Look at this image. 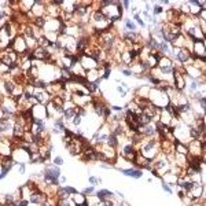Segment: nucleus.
I'll return each instance as SVG.
<instances>
[{"label": "nucleus", "mask_w": 206, "mask_h": 206, "mask_svg": "<svg viewBox=\"0 0 206 206\" xmlns=\"http://www.w3.org/2000/svg\"><path fill=\"white\" fill-rule=\"evenodd\" d=\"M61 183H62V184H63V183H66V176H61Z\"/></svg>", "instance_id": "obj_20"}, {"label": "nucleus", "mask_w": 206, "mask_h": 206, "mask_svg": "<svg viewBox=\"0 0 206 206\" xmlns=\"http://www.w3.org/2000/svg\"><path fill=\"white\" fill-rule=\"evenodd\" d=\"M29 199H18L17 201V206H28Z\"/></svg>", "instance_id": "obj_14"}, {"label": "nucleus", "mask_w": 206, "mask_h": 206, "mask_svg": "<svg viewBox=\"0 0 206 206\" xmlns=\"http://www.w3.org/2000/svg\"><path fill=\"white\" fill-rule=\"evenodd\" d=\"M71 122H73V125H76V127H79V125H81V122H83V117L79 114H76L73 118H71Z\"/></svg>", "instance_id": "obj_6"}, {"label": "nucleus", "mask_w": 206, "mask_h": 206, "mask_svg": "<svg viewBox=\"0 0 206 206\" xmlns=\"http://www.w3.org/2000/svg\"><path fill=\"white\" fill-rule=\"evenodd\" d=\"M162 190L166 191L168 194H173V190L171 188V186H168L166 183H162Z\"/></svg>", "instance_id": "obj_15"}, {"label": "nucleus", "mask_w": 206, "mask_h": 206, "mask_svg": "<svg viewBox=\"0 0 206 206\" xmlns=\"http://www.w3.org/2000/svg\"><path fill=\"white\" fill-rule=\"evenodd\" d=\"M95 197L99 201H104V199H111L113 197H114V194H113V191H110V190H99V191H96V194H95Z\"/></svg>", "instance_id": "obj_4"}, {"label": "nucleus", "mask_w": 206, "mask_h": 206, "mask_svg": "<svg viewBox=\"0 0 206 206\" xmlns=\"http://www.w3.org/2000/svg\"><path fill=\"white\" fill-rule=\"evenodd\" d=\"M151 11H153V17H155V15H158V14H162L164 8L161 6H154V8H151Z\"/></svg>", "instance_id": "obj_7"}, {"label": "nucleus", "mask_w": 206, "mask_h": 206, "mask_svg": "<svg viewBox=\"0 0 206 206\" xmlns=\"http://www.w3.org/2000/svg\"><path fill=\"white\" fill-rule=\"evenodd\" d=\"M174 56H176V59L179 62H182V63H187L190 58L192 56V52H190L188 48H177V51L174 52Z\"/></svg>", "instance_id": "obj_2"}, {"label": "nucleus", "mask_w": 206, "mask_h": 206, "mask_svg": "<svg viewBox=\"0 0 206 206\" xmlns=\"http://www.w3.org/2000/svg\"><path fill=\"white\" fill-rule=\"evenodd\" d=\"M133 18H135L136 22H138V24L140 25L142 28H146V22H144V21H143L142 18H140V15H139V14H133Z\"/></svg>", "instance_id": "obj_12"}, {"label": "nucleus", "mask_w": 206, "mask_h": 206, "mask_svg": "<svg viewBox=\"0 0 206 206\" xmlns=\"http://www.w3.org/2000/svg\"><path fill=\"white\" fill-rule=\"evenodd\" d=\"M121 173L128 176V177H133V179H140L143 176V171L142 169H136V168H128V169H124V168H118Z\"/></svg>", "instance_id": "obj_3"}, {"label": "nucleus", "mask_w": 206, "mask_h": 206, "mask_svg": "<svg viewBox=\"0 0 206 206\" xmlns=\"http://www.w3.org/2000/svg\"><path fill=\"white\" fill-rule=\"evenodd\" d=\"M115 89H117V92H118L120 95H121V98H125V96H127L128 91H125V89H124L121 85H117V88H115Z\"/></svg>", "instance_id": "obj_13"}, {"label": "nucleus", "mask_w": 206, "mask_h": 206, "mask_svg": "<svg viewBox=\"0 0 206 206\" xmlns=\"http://www.w3.org/2000/svg\"><path fill=\"white\" fill-rule=\"evenodd\" d=\"M121 6H122L124 8H127V10H128V8L131 7V1H128V0H125V1H122V3H121Z\"/></svg>", "instance_id": "obj_18"}, {"label": "nucleus", "mask_w": 206, "mask_h": 206, "mask_svg": "<svg viewBox=\"0 0 206 206\" xmlns=\"http://www.w3.org/2000/svg\"><path fill=\"white\" fill-rule=\"evenodd\" d=\"M124 24H125V28H127V32H136V24L132 19H124Z\"/></svg>", "instance_id": "obj_5"}, {"label": "nucleus", "mask_w": 206, "mask_h": 206, "mask_svg": "<svg viewBox=\"0 0 206 206\" xmlns=\"http://www.w3.org/2000/svg\"><path fill=\"white\" fill-rule=\"evenodd\" d=\"M63 188L66 190V192H68L70 197H73V195H76V194H79L77 192V190L76 188H73V187H69V186H63Z\"/></svg>", "instance_id": "obj_9"}, {"label": "nucleus", "mask_w": 206, "mask_h": 206, "mask_svg": "<svg viewBox=\"0 0 206 206\" xmlns=\"http://www.w3.org/2000/svg\"><path fill=\"white\" fill-rule=\"evenodd\" d=\"M12 131H14V122L11 120L1 118L0 120V136H11L12 138Z\"/></svg>", "instance_id": "obj_1"}, {"label": "nucleus", "mask_w": 206, "mask_h": 206, "mask_svg": "<svg viewBox=\"0 0 206 206\" xmlns=\"http://www.w3.org/2000/svg\"><path fill=\"white\" fill-rule=\"evenodd\" d=\"M52 164H54L55 166H61V165H63V158H62L61 155H58V157H55V158L52 159Z\"/></svg>", "instance_id": "obj_8"}, {"label": "nucleus", "mask_w": 206, "mask_h": 206, "mask_svg": "<svg viewBox=\"0 0 206 206\" xmlns=\"http://www.w3.org/2000/svg\"><path fill=\"white\" fill-rule=\"evenodd\" d=\"M88 182L91 183L92 186H96V184H100V183H102V179H98V177H95V176H91V177L88 179Z\"/></svg>", "instance_id": "obj_11"}, {"label": "nucleus", "mask_w": 206, "mask_h": 206, "mask_svg": "<svg viewBox=\"0 0 206 206\" xmlns=\"http://www.w3.org/2000/svg\"><path fill=\"white\" fill-rule=\"evenodd\" d=\"M120 70H121V73H122L124 76H127V77H129V76H132V71L129 70L128 68H120Z\"/></svg>", "instance_id": "obj_16"}, {"label": "nucleus", "mask_w": 206, "mask_h": 206, "mask_svg": "<svg viewBox=\"0 0 206 206\" xmlns=\"http://www.w3.org/2000/svg\"><path fill=\"white\" fill-rule=\"evenodd\" d=\"M18 166H19V173H21V174H24L25 171H26V164H19Z\"/></svg>", "instance_id": "obj_17"}, {"label": "nucleus", "mask_w": 206, "mask_h": 206, "mask_svg": "<svg viewBox=\"0 0 206 206\" xmlns=\"http://www.w3.org/2000/svg\"><path fill=\"white\" fill-rule=\"evenodd\" d=\"M110 110H114V111H118V113H120V111H122V107H121V106H115V104H114V106L110 107Z\"/></svg>", "instance_id": "obj_19"}, {"label": "nucleus", "mask_w": 206, "mask_h": 206, "mask_svg": "<svg viewBox=\"0 0 206 206\" xmlns=\"http://www.w3.org/2000/svg\"><path fill=\"white\" fill-rule=\"evenodd\" d=\"M94 192H95V188H94V186H91V187H87V188H84V191L81 192V194L85 195V197H88V195L94 194Z\"/></svg>", "instance_id": "obj_10"}]
</instances>
